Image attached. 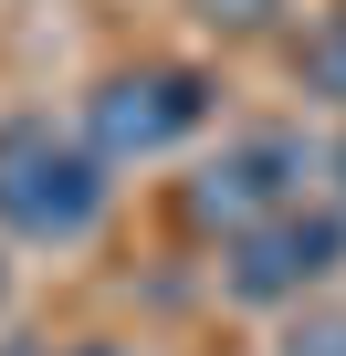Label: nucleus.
<instances>
[{"instance_id":"0eeeda50","label":"nucleus","mask_w":346,"mask_h":356,"mask_svg":"<svg viewBox=\"0 0 346 356\" xmlns=\"http://www.w3.org/2000/svg\"><path fill=\"white\" fill-rule=\"evenodd\" d=\"M336 178H346V136H336Z\"/></svg>"},{"instance_id":"20e7f679","label":"nucleus","mask_w":346,"mask_h":356,"mask_svg":"<svg viewBox=\"0 0 346 356\" xmlns=\"http://www.w3.org/2000/svg\"><path fill=\"white\" fill-rule=\"evenodd\" d=\"M304 200V147L283 136V126H262V136H231L200 178H189V220L200 231H252V220H273V210H294Z\"/></svg>"},{"instance_id":"7ed1b4c3","label":"nucleus","mask_w":346,"mask_h":356,"mask_svg":"<svg viewBox=\"0 0 346 356\" xmlns=\"http://www.w3.org/2000/svg\"><path fill=\"white\" fill-rule=\"evenodd\" d=\"M346 262V210H273V220H252L242 241H231V262H221V283H231V304H294V293H315L325 273Z\"/></svg>"},{"instance_id":"39448f33","label":"nucleus","mask_w":346,"mask_h":356,"mask_svg":"<svg viewBox=\"0 0 346 356\" xmlns=\"http://www.w3.org/2000/svg\"><path fill=\"white\" fill-rule=\"evenodd\" d=\"M304 84H315V95H346V11L304 42Z\"/></svg>"},{"instance_id":"f03ea898","label":"nucleus","mask_w":346,"mask_h":356,"mask_svg":"<svg viewBox=\"0 0 346 356\" xmlns=\"http://www.w3.org/2000/svg\"><path fill=\"white\" fill-rule=\"evenodd\" d=\"M84 115H95L105 157H157V147H179V136L210 126V74L200 63H116L84 95Z\"/></svg>"},{"instance_id":"f257e3e1","label":"nucleus","mask_w":346,"mask_h":356,"mask_svg":"<svg viewBox=\"0 0 346 356\" xmlns=\"http://www.w3.org/2000/svg\"><path fill=\"white\" fill-rule=\"evenodd\" d=\"M116 200L105 178V147L42 126V115H11L0 126V231L11 241H84Z\"/></svg>"},{"instance_id":"6e6552de","label":"nucleus","mask_w":346,"mask_h":356,"mask_svg":"<svg viewBox=\"0 0 346 356\" xmlns=\"http://www.w3.org/2000/svg\"><path fill=\"white\" fill-rule=\"evenodd\" d=\"M0 304H11V273H0Z\"/></svg>"},{"instance_id":"423d86ee","label":"nucleus","mask_w":346,"mask_h":356,"mask_svg":"<svg viewBox=\"0 0 346 356\" xmlns=\"http://www.w3.org/2000/svg\"><path fill=\"white\" fill-rule=\"evenodd\" d=\"M315 356H346V325H325V335H315Z\"/></svg>"}]
</instances>
